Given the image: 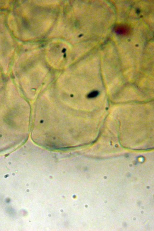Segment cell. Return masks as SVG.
Instances as JSON below:
<instances>
[{
  "label": "cell",
  "instance_id": "cell-1",
  "mask_svg": "<svg viewBox=\"0 0 154 231\" xmlns=\"http://www.w3.org/2000/svg\"><path fill=\"white\" fill-rule=\"evenodd\" d=\"M115 32L119 35L126 36L130 34V29L129 27L124 25H119L114 27Z\"/></svg>",
  "mask_w": 154,
  "mask_h": 231
},
{
  "label": "cell",
  "instance_id": "cell-2",
  "mask_svg": "<svg viewBox=\"0 0 154 231\" xmlns=\"http://www.w3.org/2000/svg\"><path fill=\"white\" fill-rule=\"evenodd\" d=\"M98 94V92H97V91H94V92L92 93H90V94H89V97H90V98H93V97H96V96H97Z\"/></svg>",
  "mask_w": 154,
  "mask_h": 231
}]
</instances>
